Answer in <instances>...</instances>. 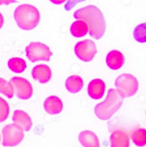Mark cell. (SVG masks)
I'll return each instance as SVG.
<instances>
[{
	"instance_id": "1",
	"label": "cell",
	"mask_w": 146,
	"mask_h": 147,
	"mask_svg": "<svg viewBox=\"0 0 146 147\" xmlns=\"http://www.w3.org/2000/svg\"><path fill=\"white\" fill-rule=\"evenodd\" d=\"M73 17L86 22L90 36L96 39L101 38L105 33L106 22L101 11L96 6L90 5L77 10Z\"/></svg>"
},
{
	"instance_id": "2",
	"label": "cell",
	"mask_w": 146,
	"mask_h": 147,
	"mask_svg": "<svg viewBox=\"0 0 146 147\" xmlns=\"http://www.w3.org/2000/svg\"><path fill=\"white\" fill-rule=\"evenodd\" d=\"M14 18L18 27L23 30H30L39 24L41 16L38 10L33 5L22 4L15 9Z\"/></svg>"
},
{
	"instance_id": "3",
	"label": "cell",
	"mask_w": 146,
	"mask_h": 147,
	"mask_svg": "<svg viewBox=\"0 0 146 147\" xmlns=\"http://www.w3.org/2000/svg\"><path fill=\"white\" fill-rule=\"evenodd\" d=\"M123 99L116 90L109 88L105 99L96 105L94 110L96 115L100 119H109L120 108Z\"/></svg>"
},
{
	"instance_id": "4",
	"label": "cell",
	"mask_w": 146,
	"mask_h": 147,
	"mask_svg": "<svg viewBox=\"0 0 146 147\" xmlns=\"http://www.w3.org/2000/svg\"><path fill=\"white\" fill-rule=\"evenodd\" d=\"M116 90L124 98L134 95L137 91L139 83L137 79L130 74H123L115 80Z\"/></svg>"
},
{
	"instance_id": "5",
	"label": "cell",
	"mask_w": 146,
	"mask_h": 147,
	"mask_svg": "<svg viewBox=\"0 0 146 147\" xmlns=\"http://www.w3.org/2000/svg\"><path fill=\"white\" fill-rule=\"evenodd\" d=\"M25 51L28 59L33 63L38 61H48L53 55L49 47L40 42L30 43L26 47Z\"/></svg>"
},
{
	"instance_id": "6",
	"label": "cell",
	"mask_w": 146,
	"mask_h": 147,
	"mask_svg": "<svg viewBox=\"0 0 146 147\" xmlns=\"http://www.w3.org/2000/svg\"><path fill=\"white\" fill-rule=\"evenodd\" d=\"M2 134V145L6 147L18 145L24 137L23 130L15 123H10L3 127Z\"/></svg>"
},
{
	"instance_id": "7",
	"label": "cell",
	"mask_w": 146,
	"mask_h": 147,
	"mask_svg": "<svg viewBox=\"0 0 146 147\" xmlns=\"http://www.w3.org/2000/svg\"><path fill=\"white\" fill-rule=\"evenodd\" d=\"M74 52L81 60L88 62L93 60L97 53V48L93 41L89 39L78 41L74 47Z\"/></svg>"
},
{
	"instance_id": "8",
	"label": "cell",
	"mask_w": 146,
	"mask_h": 147,
	"mask_svg": "<svg viewBox=\"0 0 146 147\" xmlns=\"http://www.w3.org/2000/svg\"><path fill=\"white\" fill-rule=\"evenodd\" d=\"M13 86L15 95L19 99L26 100L33 95V87L31 83L25 78L20 76H14L10 80Z\"/></svg>"
},
{
	"instance_id": "9",
	"label": "cell",
	"mask_w": 146,
	"mask_h": 147,
	"mask_svg": "<svg viewBox=\"0 0 146 147\" xmlns=\"http://www.w3.org/2000/svg\"><path fill=\"white\" fill-rule=\"evenodd\" d=\"M31 76L35 80L38 81L40 83L45 84L50 80L52 72L48 65L41 64L33 67L31 71Z\"/></svg>"
},
{
	"instance_id": "10",
	"label": "cell",
	"mask_w": 146,
	"mask_h": 147,
	"mask_svg": "<svg viewBox=\"0 0 146 147\" xmlns=\"http://www.w3.org/2000/svg\"><path fill=\"white\" fill-rule=\"evenodd\" d=\"M111 147H129V137L127 131L122 129L114 130L110 137Z\"/></svg>"
},
{
	"instance_id": "11",
	"label": "cell",
	"mask_w": 146,
	"mask_h": 147,
	"mask_svg": "<svg viewBox=\"0 0 146 147\" xmlns=\"http://www.w3.org/2000/svg\"><path fill=\"white\" fill-rule=\"evenodd\" d=\"M87 91L90 98L94 99H99L104 94L105 91V82L100 79H93L88 84Z\"/></svg>"
},
{
	"instance_id": "12",
	"label": "cell",
	"mask_w": 146,
	"mask_h": 147,
	"mask_svg": "<svg viewBox=\"0 0 146 147\" xmlns=\"http://www.w3.org/2000/svg\"><path fill=\"white\" fill-rule=\"evenodd\" d=\"M12 119L15 124L26 131L30 130L33 125L30 117L21 110H16L14 111Z\"/></svg>"
},
{
	"instance_id": "13",
	"label": "cell",
	"mask_w": 146,
	"mask_h": 147,
	"mask_svg": "<svg viewBox=\"0 0 146 147\" xmlns=\"http://www.w3.org/2000/svg\"><path fill=\"white\" fill-rule=\"evenodd\" d=\"M44 107L45 110L49 114L54 115L60 113L63 109L61 99L57 96H48L44 101Z\"/></svg>"
},
{
	"instance_id": "14",
	"label": "cell",
	"mask_w": 146,
	"mask_h": 147,
	"mask_svg": "<svg viewBox=\"0 0 146 147\" xmlns=\"http://www.w3.org/2000/svg\"><path fill=\"white\" fill-rule=\"evenodd\" d=\"M125 58L123 54L117 50L110 51L106 57L107 65L113 70L120 68L124 64Z\"/></svg>"
},
{
	"instance_id": "15",
	"label": "cell",
	"mask_w": 146,
	"mask_h": 147,
	"mask_svg": "<svg viewBox=\"0 0 146 147\" xmlns=\"http://www.w3.org/2000/svg\"><path fill=\"white\" fill-rule=\"evenodd\" d=\"M78 140L84 147H100L97 136L92 131H82L79 134Z\"/></svg>"
},
{
	"instance_id": "16",
	"label": "cell",
	"mask_w": 146,
	"mask_h": 147,
	"mask_svg": "<svg viewBox=\"0 0 146 147\" xmlns=\"http://www.w3.org/2000/svg\"><path fill=\"white\" fill-rule=\"evenodd\" d=\"M84 86L82 79L78 75H72L69 76L65 81V87L71 93L79 92Z\"/></svg>"
},
{
	"instance_id": "17",
	"label": "cell",
	"mask_w": 146,
	"mask_h": 147,
	"mask_svg": "<svg viewBox=\"0 0 146 147\" xmlns=\"http://www.w3.org/2000/svg\"><path fill=\"white\" fill-rule=\"evenodd\" d=\"M70 31L73 36L81 37L85 36L88 32V26L85 21L78 20L72 23Z\"/></svg>"
},
{
	"instance_id": "18",
	"label": "cell",
	"mask_w": 146,
	"mask_h": 147,
	"mask_svg": "<svg viewBox=\"0 0 146 147\" xmlns=\"http://www.w3.org/2000/svg\"><path fill=\"white\" fill-rule=\"evenodd\" d=\"M131 138L137 146H144L146 145V129L141 127L135 129L131 133Z\"/></svg>"
},
{
	"instance_id": "19",
	"label": "cell",
	"mask_w": 146,
	"mask_h": 147,
	"mask_svg": "<svg viewBox=\"0 0 146 147\" xmlns=\"http://www.w3.org/2000/svg\"><path fill=\"white\" fill-rule=\"evenodd\" d=\"M8 67L10 69L15 73H21L26 68V63L23 59L13 57L8 61Z\"/></svg>"
},
{
	"instance_id": "20",
	"label": "cell",
	"mask_w": 146,
	"mask_h": 147,
	"mask_svg": "<svg viewBox=\"0 0 146 147\" xmlns=\"http://www.w3.org/2000/svg\"><path fill=\"white\" fill-rule=\"evenodd\" d=\"M134 38L139 42H146V22L137 25L133 30Z\"/></svg>"
},
{
	"instance_id": "21",
	"label": "cell",
	"mask_w": 146,
	"mask_h": 147,
	"mask_svg": "<svg viewBox=\"0 0 146 147\" xmlns=\"http://www.w3.org/2000/svg\"><path fill=\"white\" fill-rule=\"evenodd\" d=\"M0 92L9 99L14 96L13 86L10 82L2 78H0Z\"/></svg>"
},
{
	"instance_id": "22",
	"label": "cell",
	"mask_w": 146,
	"mask_h": 147,
	"mask_svg": "<svg viewBox=\"0 0 146 147\" xmlns=\"http://www.w3.org/2000/svg\"><path fill=\"white\" fill-rule=\"evenodd\" d=\"M10 113L9 105L6 100L0 96V123L5 121Z\"/></svg>"
},
{
	"instance_id": "23",
	"label": "cell",
	"mask_w": 146,
	"mask_h": 147,
	"mask_svg": "<svg viewBox=\"0 0 146 147\" xmlns=\"http://www.w3.org/2000/svg\"><path fill=\"white\" fill-rule=\"evenodd\" d=\"M85 1L86 0H68L66 3L64 5V8L65 10L69 11L72 9L76 4Z\"/></svg>"
},
{
	"instance_id": "24",
	"label": "cell",
	"mask_w": 146,
	"mask_h": 147,
	"mask_svg": "<svg viewBox=\"0 0 146 147\" xmlns=\"http://www.w3.org/2000/svg\"><path fill=\"white\" fill-rule=\"evenodd\" d=\"M17 2L16 0H0V5H9L10 3Z\"/></svg>"
},
{
	"instance_id": "25",
	"label": "cell",
	"mask_w": 146,
	"mask_h": 147,
	"mask_svg": "<svg viewBox=\"0 0 146 147\" xmlns=\"http://www.w3.org/2000/svg\"><path fill=\"white\" fill-rule=\"evenodd\" d=\"M49 1L54 4L60 5V4H61L64 2H65L66 0H49Z\"/></svg>"
},
{
	"instance_id": "26",
	"label": "cell",
	"mask_w": 146,
	"mask_h": 147,
	"mask_svg": "<svg viewBox=\"0 0 146 147\" xmlns=\"http://www.w3.org/2000/svg\"><path fill=\"white\" fill-rule=\"evenodd\" d=\"M4 23V18L2 14L0 13V29L2 27Z\"/></svg>"
},
{
	"instance_id": "27",
	"label": "cell",
	"mask_w": 146,
	"mask_h": 147,
	"mask_svg": "<svg viewBox=\"0 0 146 147\" xmlns=\"http://www.w3.org/2000/svg\"><path fill=\"white\" fill-rule=\"evenodd\" d=\"M0 142H1V135H0Z\"/></svg>"
}]
</instances>
